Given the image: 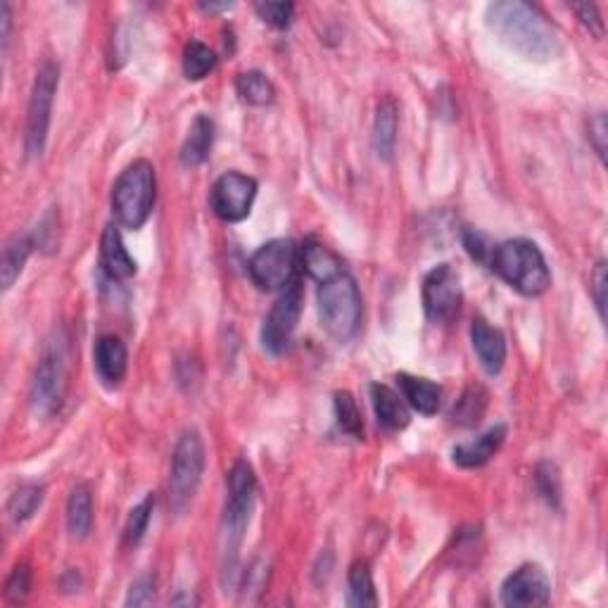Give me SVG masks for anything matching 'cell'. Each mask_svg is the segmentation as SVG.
Returning <instances> with one entry per match:
<instances>
[{
  "label": "cell",
  "mask_w": 608,
  "mask_h": 608,
  "mask_svg": "<svg viewBox=\"0 0 608 608\" xmlns=\"http://www.w3.org/2000/svg\"><path fill=\"white\" fill-rule=\"evenodd\" d=\"M487 27L506 48L525 60L549 62L561 55L563 41L554 24L535 5L523 0H499L485 8Z\"/></svg>",
  "instance_id": "1"
},
{
  "label": "cell",
  "mask_w": 608,
  "mask_h": 608,
  "mask_svg": "<svg viewBox=\"0 0 608 608\" xmlns=\"http://www.w3.org/2000/svg\"><path fill=\"white\" fill-rule=\"evenodd\" d=\"M228 497L224 506V518H221V573L224 582H233L236 575L240 547H243L245 530L250 525L252 506H255L257 478L252 466L247 461H236L228 473Z\"/></svg>",
  "instance_id": "2"
},
{
  "label": "cell",
  "mask_w": 608,
  "mask_h": 608,
  "mask_svg": "<svg viewBox=\"0 0 608 608\" xmlns=\"http://www.w3.org/2000/svg\"><path fill=\"white\" fill-rule=\"evenodd\" d=\"M487 266L506 285L525 297H540L549 290L551 271L542 250L532 240L513 238L492 247Z\"/></svg>",
  "instance_id": "3"
},
{
  "label": "cell",
  "mask_w": 608,
  "mask_h": 608,
  "mask_svg": "<svg viewBox=\"0 0 608 608\" xmlns=\"http://www.w3.org/2000/svg\"><path fill=\"white\" fill-rule=\"evenodd\" d=\"M157 200V174L148 160L126 167L112 186V212L119 224L131 231L145 226Z\"/></svg>",
  "instance_id": "4"
},
{
  "label": "cell",
  "mask_w": 608,
  "mask_h": 608,
  "mask_svg": "<svg viewBox=\"0 0 608 608\" xmlns=\"http://www.w3.org/2000/svg\"><path fill=\"white\" fill-rule=\"evenodd\" d=\"M361 314H364V304H361L359 285L350 274H342L328 278L319 288V316L321 326L326 333L338 342H350L359 333Z\"/></svg>",
  "instance_id": "5"
},
{
  "label": "cell",
  "mask_w": 608,
  "mask_h": 608,
  "mask_svg": "<svg viewBox=\"0 0 608 608\" xmlns=\"http://www.w3.org/2000/svg\"><path fill=\"white\" fill-rule=\"evenodd\" d=\"M205 442L195 428H186L174 447L169 475V504L174 513H183L195 499L205 473Z\"/></svg>",
  "instance_id": "6"
},
{
  "label": "cell",
  "mask_w": 608,
  "mask_h": 608,
  "mask_svg": "<svg viewBox=\"0 0 608 608\" xmlns=\"http://www.w3.org/2000/svg\"><path fill=\"white\" fill-rule=\"evenodd\" d=\"M57 86H60V67L55 62H43L38 69L34 88H31V98L27 107V133H24V150L31 160H38L46 150L48 129H50V114H53V103Z\"/></svg>",
  "instance_id": "7"
},
{
  "label": "cell",
  "mask_w": 608,
  "mask_h": 608,
  "mask_svg": "<svg viewBox=\"0 0 608 608\" xmlns=\"http://www.w3.org/2000/svg\"><path fill=\"white\" fill-rule=\"evenodd\" d=\"M67 357L65 347L50 345L36 364L34 378H31V409L38 418H50L62 409L67 397Z\"/></svg>",
  "instance_id": "8"
},
{
  "label": "cell",
  "mask_w": 608,
  "mask_h": 608,
  "mask_svg": "<svg viewBox=\"0 0 608 608\" xmlns=\"http://www.w3.org/2000/svg\"><path fill=\"white\" fill-rule=\"evenodd\" d=\"M297 266H300V247L295 240L276 238L259 247L252 255L247 271L259 290L274 293V290H285L290 283H295Z\"/></svg>",
  "instance_id": "9"
},
{
  "label": "cell",
  "mask_w": 608,
  "mask_h": 608,
  "mask_svg": "<svg viewBox=\"0 0 608 608\" xmlns=\"http://www.w3.org/2000/svg\"><path fill=\"white\" fill-rule=\"evenodd\" d=\"M302 285L300 283H290L288 288L283 290L281 297H278L274 307H271L269 316H266L264 328H262V345L269 354H283L293 342L295 328L300 323L302 316Z\"/></svg>",
  "instance_id": "10"
},
{
  "label": "cell",
  "mask_w": 608,
  "mask_h": 608,
  "mask_svg": "<svg viewBox=\"0 0 608 608\" xmlns=\"http://www.w3.org/2000/svg\"><path fill=\"white\" fill-rule=\"evenodd\" d=\"M423 309L435 323H447L459 314L464 293H461V278L452 264H437L423 278Z\"/></svg>",
  "instance_id": "11"
},
{
  "label": "cell",
  "mask_w": 608,
  "mask_h": 608,
  "mask_svg": "<svg viewBox=\"0 0 608 608\" xmlns=\"http://www.w3.org/2000/svg\"><path fill=\"white\" fill-rule=\"evenodd\" d=\"M255 198L257 181L252 179V176L240 174V171H226L212 186L209 205H212V212L217 214L221 221H226V224H238V221L247 219Z\"/></svg>",
  "instance_id": "12"
},
{
  "label": "cell",
  "mask_w": 608,
  "mask_h": 608,
  "mask_svg": "<svg viewBox=\"0 0 608 608\" xmlns=\"http://www.w3.org/2000/svg\"><path fill=\"white\" fill-rule=\"evenodd\" d=\"M551 601V580L547 570L525 563L513 570L502 585V604L504 606H547Z\"/></svg>",
  "instance_id": "13"
},
{
  "label": "cell",
  "mask_w": 608,
  "mask_h": 608,
  "mask_svg": "<svg viewBox=\"0 0 608 608\" xmlns=\"http://www.w3.org/2000/svg\"><path fill=\"white\" fill-rule=\"evenodd\" d=\"M95 369L107 388H117L129 369V350L119 335H100L93 350Z\"/></svg>",
  "instance_id": "14"
},
{
  "label": "cell",
  "mask_w": 608,
  "mask_h": 608,
  "mask_svg": "<svg viewBox=\"0 0 608 608\" xmlns=\"http://www.w3.org/2000/svg\"><path fill=\"white\" fill-rule=\"evenodd\" d=\"M471 340H473V350L480 359V366H483L490 376H497V373L504 369V361H506L504 333L499 331V328L490 326L483 316H478V319H473Z\"/></svg>",
  "instance_id": "15"
},
{
  "label": "cell",
  "mask_w": 608,
  "mask_h": 608,
  "mask_svg": "<svg viewBox=\"0 0 608 608\" xmlns=\"http://www.w3.org/2000/svg\"><path fill=\"white\" fill-rule=\"evenodd\" d=\"M100 266H103V271L112 281H129L138 271L136 259L126 250L122 233L112 224L105 228L103 238H100Z\"/></svg>",
  "instance_id": "16"
},
{
  "label": "cell",
  "mask_w": 608,
  "mask_h": 608,
  "mask_svg": "<svg viewBox=\"0 0 608 608\" xmlns=\"http://www.w3.org/2000/svg\"><path fill=\"white\" fill-rule=\"evenodd\" d=\"M506 440V426H494L490 430H485L483 435L475 437L471 442H464V445H456L452 449V461L461 468H483L485 464L497 456L499 449H502Z\"/></svg>",
  "instance_id": "17"
},
{
  "label": "cell",
  "mask_w": 608,
  "mask_h": 608,
  "mask_svg": "<svg viewBox=\"0 0 608 608\" xmlns=\"http://www.w3.org/2000/svg\"><path fill=\"white\" fill-rule=\"evenodd\" d=\"M397 385L402 390V397L414 407L418 414L435 416L442 404V388L433 380L409 376V373H399Z\"/></svg>",
  "instance_id": "18"
},
{
  "label": "cell",
  "mask_w": 608,
  "mask_h": 608,
  "mask_svg": "<svg viewBox=\"0 0 608 608\" xmlns=\"http://www.w3.org/2000/svg\"><path fill=\"white\" fill-rule=\"evenodd\" d=\"M371 402L373 411H376L378 423L388 430H404L409 426L411 416L407 404L402 402V397L395 390L388 388L383 383L371 385Z\"/></svg>",
  "instance_id": "19"
},
{
  "label": "cell",
  "mask_w": 608,
  "mask_h": 608,
  "mask_svg": "<svg viewBox=\"0 0 608 608\" xmlns=\"http://www.w3.org/2000/svg\"><path fill=\"white\" fill-rule=\"evenodd\" d=\"M397 103L395 98L385 95L376 107V122H373V145L383 162H392L397 145Z\"/></svg>",
  "instance_id": "20"
},
{
  "label": "cell",
  "mask_w": 608,
  "mask_h": 608,
  "mask_svg": "<svg viewBox=\"0 0 608 608\" xmlns=\"http://www.w3.org/2000/svg\"><path fill=\"white\" fill-rule=\"evenodd\" d=\"M300 264L304 266V271L319 283L342 274L340 257L335 255L331 247L316 243V240H307V243L300 247Z\"/></svg>",
  "instance_id": "21"
},
{
  "label": "cell",
  "mask_w": 608,
  "mask_h": 608,
  "mask_svg": "<svg viewBox=\"0 0 608 608\" xmlns=\"http://www.w3.org/2000/svg\"><path fill=\"white\" fill-rule=\"evenodd\" d=\"M93 528V494L88 485H76L67 499V530L72 540H86Z\"/></svg>",
  "instance_id": "22"
},
{
  "label": "cell",
  "mask_w": 608,
  "mask_h": 608,
  "mask_svg": "<svg viewBox=\"0 0 608 608\" xmlns=\"http://www.w3.org/2000/svg\"><path fill=\"white\" fill-rule=\"evenodd\" d=\"M214 143V122L207 117V114H200L195 117V122L190 124V131L186 136V143L181 148V162L186 167H198L209 157V150H212Z\"/></svg>",
  "instance_id": "23"
},
{
  "label": "cell",
  "mask_w": 608,
  "mask_h": 608,
  "mask_svg": "<svg viewBox=\"0 0 608 608\" xmlns=\"http://www.w3.org/2000/svg\"><path fill=\"white\" fill-rule=\"evenodd\" d=\"M31 252H34V238L31 236H15L5 243L3 257H0V281H3V290H10L12 285H15Z\"/></svg>",
  "instance_id": "24"
},
{
  "label": "cell",
  "mask_w": 608,
  "mask_h": 608,
  "mask_svg": "<svg viewBox=\"0 0 608 608\" xmlns=\"http://www.w3.org/2000/svg\"><path fill=\"white\" fill-rule=\"evenodd\" d=\"M347 606L354 608H373L378 606V594H376V582H373L371 568L366 561L352 563L350 575H347Z\"/></svg>",
  "instance_id": "25"
},
{
  "label": "cell",
  "mask_w": 608,
  "mask_h": 608,
  "mask_svg": "<svg viewBox=\"0 0 608 608\" xmlns=\"http://www.w3.org/2000/svg\"><path fill=\"white\" fill-rule=\"evenodd\" d=\"M236 91L247 105H255V107L271 105L276 98V88L271 84V79L264 72H257V69L238 74Z\"/></svg>",
  "instance_id": "26"
},
{
  "label": "cell",
  "mask_w": 608,
  "mask_h": 608,
  "mask_svg": "<svg viewBox=\"0 0 608 608\" xmlns=\"http://www.w3.org/2000/svg\"><path fill=\"white\" fill-rule=\"evenodd\" d=\"M219 57L212 48L200 41H190L186 50H183V74L190 81H202L207 74L217 69Z\"/></svg>",
  "instance_id": "27"
},
{
  "label": "cell",
  "mask_w": 608,
  "mask_h": 608,
  "mask_svg": "<svg viewBox=\"0 0 608 608\" xmlns=\"http://www.w3.org/2000/svg\"><path fill=\"white\" fill-rule=\"evenodd\" d=\"M43 497H46V490H43V485H24L19 487V490L12 494L10 502H8V516L12 523L22 525L27 523L34 513L41 509Z\"/></svg>",
  "instance_id": "28"
},
{
  "label": "cell",
  "mask_w": 608,
  "mask_h": 608,
  "mask_svg": "<svg viewBox=\"0 0 608 608\" xmlns=\"http://www.w3.org/2000/svg\"><path fill=\"white\" fill-rule=\"evenodd\" d=\"M333 407H335V418H338V426L342 433L354 437V440H361V437H364V418H361L357 399L352 397V392H347V390L335 392Z\"/></svg>",
  "instance_id": "29"
},
{
  "label": "cell",
  "mask_w": 608,
  "mask_h": 608,
  "mask_svg": "<svg viewBox=\"0 0 608 608\" xmlns=\"http://www.w3.org/2000/svg\"><path fill=\"white\" fill-rule=\"evenodd\" d=\"M487 407V392L480 385H471L459 402L452 409V421L459 426H475L480 421V416L485 414Z\"/></svg>",
  "instance_id": "30"
},
{
  "label": "cell",
  "mask_w": 608,
  "mask_h": 608,
  "mask_svg": "<svg viewBox=\"0 0 608 608\" xmlns=\"http://www.w3.org/2000/svg\"><path fill=\"white\" fill-rule=\"evenodd\" d=\"M152 509H155V494H148L141 504L133 506L131 509L129 518H126V525H124V544L129 549L138 547V544L143 542L145 532H148L150 518H152Z\"/></svg>",
  "instance_id": "31"
},
{
  "label": "cell",
  "mask_w": 608,
  "mask_h": 608,
  "mask_svg": "<svg viewBox=\"0 0 608 608\" xmlns=\"http://www.w3.org/2000/svg\"><path fill=\"white\" fill-rule=\"evenodd\" d=\"M535 485L537 492H540V497L547 502L551 509H561V473L559 468L554 464H549V461H544V464L537 466L535 471Z\"/></svg>",
  "instance_id": "32"
},
{
  "label": "cell",
  "mask_w": 608,
  "mask_h": 608,
  "mask_svg": "<svg viewBox=\"0 0 608 608\" xmlns=\"http://www.w3.org/2000/svg\"><path fill=\"white\" fill-rule=\"evenodd\" d=\"M255 10L259 19L274 29H288L295 15L293 3H257Z\"/></svg>",
  "instance_id": "33"
},
{
  "label": "cell",
  "mask_w": 608,
  "mask_h": 608,
  "mask_svg": "<svg viewBox=\"0 0 608 608\" xmlns=\"http://www.w3.org/2000/svg\"><path fill=\"white\" fill-rule=\"evenodd\" d=\"M31 589V568L27 563H17L15 570L10 573L8 582H5V597L10 601H24Z\"/></svg>",
  "instance_id": "34"
},
{
  "label": "cell",
  "mask_w": 608,
  "mask_h": 608,
  "mask_svg": "<svg viewBox=\"0 0 608 608\" xmlns=\"http://www.w3.org/2000/svg\"><path fill=\"white\" fill-rule=\"evenodd\" d=\"M155 589L157 582L152 575H143V578H138L133 582L129 589V597H126V606H148L155 601Z\"/></svg>",
  "instance_id": "35"
},
{
  "label": "cell",
  "mask_w": 608,
  "mask_h": 608,
  "mask_svg": "<svg viewBox=\"0 0 608 608\" xmlns=\"http://www.w3.org/2000/svg\"><path fill=\"white\" fill-rule=\"evenodd\" d=\"M464 245H466L468 255H471V257L475 259V262H480V264H487V262H490V255H492V247H494V245L487 243V238L483 236V233H478V231H466Z\"/></svg>",
  "instance_id": "36"
},
{
  "label": "cell",
  "mask_w": 608,
  "mask_h": 608,
  "mask_svg": "<svg viewBox=\"0 0 608 608\" xmlns=\"http://www.w3.org/2000/svg\"><path fill=\"white\" fill-rule=\"evenodd\" d=\"M606 117L604 114H594L592 119H589V143H592V148L597 150V155L601 157V162L606 160Z\"/></svg>",
  "instance_id": "37"
},
{
  "label": "cell",
  "mask_w": 608,
  "mask_h": 608,
  "mask_svg": "<svg viewBox=\"0 0 608 608\" xmlns=\"http://www.w3.org/2000/svg\"><path fill=\"white\" fill-rule=\"evenodd\" d=\"M592 293L594 304H597L599 319L606 321V262H599L592 274Z\"/></svg>",
  "instance_id": "38"
},
{
  "label": "cell",
  "mask_w": 608,
  "mask_h": 608,
  "mask_svg": "<svg viewBox=\"0 0 608 608\" xmlns=\"http://www.w3.org/2000/svg\"><path fill=\"white\" fill-rule=\"evenodd\" d=\"M573 10L580 17V22L589 29V34H594L597 38L604 36V19H601L597 5H573Z\"/></svg>",
  "instance_id": "39"
},
{
  "label": "cell",
  "mask_w": 608,
  "mask_h": 608,
  "mask_svg": "<svg viewBox=\"0 0 608 608\" xmlns=\"http://www.w3.org/2000/svg\"><path fill=\"white\" fill-rule=\"evenodd\" d=\"M0 24H3V34H0V38H3V50H8L10 27H12V17H10V5L8 3L0 5Z\"/></svg>",
  "instance_id": "40"
},
{
  "label": "cell",
  "mask_w": 608,
  "mask_h": 608,
  "mask_svg": "<svg viewBox=\"0 0 608 608\" xmlns=\"http://www.w3.org/2000/svg\"><path fill=\"white\" fill-rule=\"evenodd\" d=\"M200 8L207 10V12H219V10H231L233 5L231 3H221V5H217V3H202Z\"/></svg>",
  "instance_id": "41"
},
{
  "label": "cell",
  "mask_w": 608,
  "mask_h": 608,
  "mask_svg": "<svg viewBox=\"0 0 608 608\" xmlns=\"http://www.w3.org/2000/svg\"><path fill=\"white\" fill-rule=\"evenodd\" d=\"M171 604H198V599H193V597H179V599L171 601Z\"/></svg>",
  "instance_id": "42"
}]
</instances>
